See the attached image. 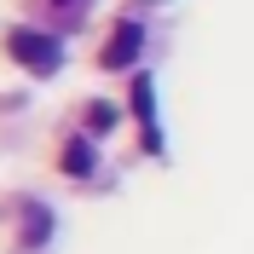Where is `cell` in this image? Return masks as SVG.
<instances>
[{
    "label": "cell",
    "instance_id": "obj_1",
    "mask_svg": "<svg viewBox=\"0 0 254 254\" xmlns=\"http://www.w3.org/2000/svg\"><path fill=\"white\" fill-rule=\"evenodd\" d=\"M6 58L23 64L29 75H58L64 69V35L58 29H35V23H12L6 29Z\"/></svg>",
    "mask_w": 254,
    "mask_h": 254
},
{
    "label": "cell",
    "instance_id": "obj_2",
    "mask_svg": "<svg viewBox=\"0 0 254 254\" xmlns=\"http://www.w3.org/2000/svg\"><path fill=\"white\" fill-rule=\"evenodd\" d=\"M139 52H144V23L139 17H122L110 29V41L98 47V69H127V64H139Z\"/></svg>",
    "mask_w": 254,
    "mask_h": 254
},
{
    "label": "cell",
    "instance_id": "obj_3",
    "mask_svg": "<svg viewBox=\"0 0 254 254\" xmlns=\"http://www.w3.org/2000/svg\"><path fill=\"white\" fill-rule=\"evenodd\" d=\"M127 98H133V116H139V139H144V150H156V156H162V122H156V81H150V75H133Z\"/></svg>",
    "mask_w": 254,
    "mask_h": 254
},
{
    "label": "cell",
    "instance_id": "obj_4",
    "mask_svg": "<svg viewBox=\"0 0 254 254\" xmlns=\"http://www.w3.org/2000/svg\"><path fill=\"white\" fill-rule=\"evenodd\" d=\"M17 214H23V231H17V249H47L52 243V208L47 202H35V196H23V202H17Z\"/></svg>",
    "mask_w": 254,
    "mask_h": 254
},
{
    "label": "cell",
    "instance_id": "obj_5",
    "mask_svg": "<svg viewBox=\"0 0 254 254\" xmlns=\"http://www.w3.org/2000/svg\"><path fill=\"white\" fill-rule=\"evenodd\" d=\"M58 162H64V174H75V179H93V174H98L93 133H64V144H58Z\"/></svg>",
    "mask_w": 254,
    "mask_h": 254
},
{
    "label": "cell",
    "instance_id": "obj_6",
    "mask_svg": "<svg viewBox=\"0 0 254 254\" xmlns=\"http://www.w3.org/2000/svg\"><path fill=\"white\" fill-rule=\"evenodd\" d=\"M35 6L52 17V29H81L87 12H93V0H35Z\"/></svg>",
    "mask_w": 254,
    "mask_h": 254
},
{
    "label": "cell",
    "instance_id": "obj_7",
    "mask_svg": "<svg viewBox=\"0 0 254 254\" xmlns=\"http://www.w3.org/2000/svg\"><path fill=\"white\" fill-rule=\"evenodd\" d=\"M81 122H87V133H93V139H104V133L122 122V110H116L110 98H87V104H81Z\"/></svg>",
    "mask_w": 254,
    "mask_h": 254
}]
</instances>
